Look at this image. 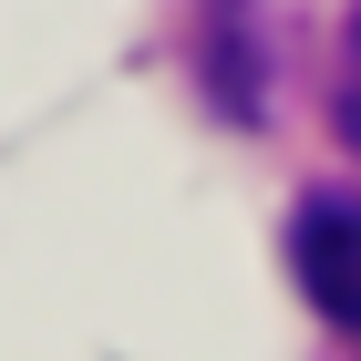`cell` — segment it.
I'll list each match as a JSON object with an SVG mask.
<instances>
[{
  "mask_svg": "<svg viewBox=\"0 0 361 361\" xmlns=\"http://www.w3.org/2000/svg\"><path fill=\"white\" fill-rule=\"evenodd\" d=\"M289 269H300L310 310L361 341V196H310L289 217Z\"/></svg>",
  "mask_w": 361,
  "mask_h": 361,
  "instance_id": "cell-1",
  "label": "cell"
},
{
  "mask_svg": "<svg viewBox=\"0 0 361 361\" xmlns=\"http://www.w3.org/2000/svg\"><path fill=\"white\" fill-rule=\"evenodd\" d=\"M331 124L341 145L361 155V0H351V21H341V73H331Z\"/></svg>",
  "mask_w": 361,
  "mask_h": 361,
  "instance_id": "cell-2",
  "label": "cell"
}]
</instances>
